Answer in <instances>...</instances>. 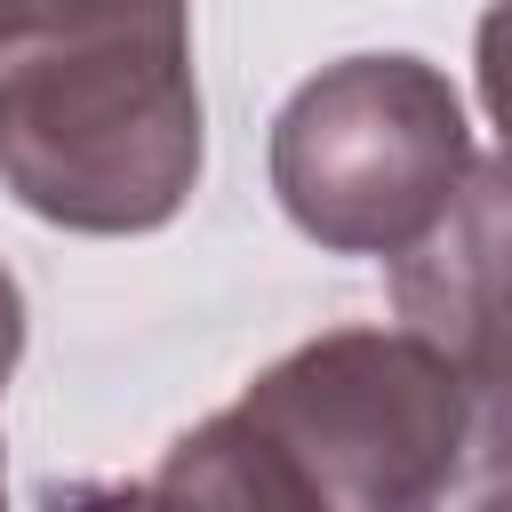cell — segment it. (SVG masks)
<instances>
[{"label": "cell", "instance_id": "7", "mask_svg": "<svg viewBox=\"0 0 512 512\" xmlns=\"http://www.w3.org/2000/svg\"><path fill=\"white\" fill-rule=\"evenodd\" d=\"M40 512H168V496L152 480H72V488H48Z\"/></svg>", "mask_w": 512, "mask_h": 512}, {"label": "cell", "instance_id": "6", "mask_svg": "<svg viewBox=\"0 0 512 512\" xmlns=\"http://www.w3.org/2000/svg\"><path fill=\"white\" fill-rule=\"evenodd\" d=\"M480 104H488V120L504 128V168H512V0H496L488 16H480Z\"/></svg>", "mask_w": 512, "mask_h": 512}, {"label": "cell", "instance_id": "1", "mask_svg": "<svg viewBox=\"0 0 512 512\" xmlns=\"http://www.w3.org/2000/svg\"><path fill=\"white\" fill-rule=\"evenodd\" d=\"M0 184L64 232H160L200 184L192 0H0Z\"/></svg>", "mask_w": 512, "mask_h": 512}, {"label": "cell", "instance_id": "5", "mask_svg": "<svg viewBox=\"0 0 512 512\" xmlns=\"http://www.w3.org/2000/svg\"><path fill=\"white\" fill-rule=\"evenodd\" d=\"M416 512H512V448L472 432L464 456L448 464V480H440Z\"/></svg>", "mask_w": 512, "mask_h": 512}, {"label": "cell", "instance_id": "4", "mask_svg": "<svg viewBox=\"0 0 512 512\" xmlns=\"http://www.w3.org/2000/svg\"><path fill=\"white\" fill-rule=\"evenodd\" d=\"M400 320L456 368L472 432L512 448V168L480 160L448 216L392 256Z\"/></svg>", "mask_w": 512, "mask_h": 512}, {"label": "cell", "instance_id": "3", "mask_svg": "<svg viewBox=\"0 0 512 512\" xmlns=\"http://www.w3.org/2000/svg\"><path fill=\"white\" fill-rule=\"evenodd\" d=\"M472 176V128L424 56H344L272 120V192L336 256H408Z\"/></svg>", "mask_w": 512, "mask_h": 512}, {"label": "cell", "instance_id": "2", "mask_svg": "<svg viewBox=\"0 0 512 512\" xmlns=\"http://www.w3.org/2000/svg\"><path fill=\"white\" fill-rule=\"evenodd\" d=\"M464 440L472 400L416 328H328L192 424L152 488L168 512H416Z\"/></svg>", "mask_w": 512, "mask_h": 512}, {"label": "cell", "instance_id": "8", "mask_svg": "<svg viewBox=\"0 0 512 512\" xmlns=\"http://www.w3.org/2000/svg\"><path fill=\"white\" fill-rule=\"evenodd\" d=\"M0 512H8V488H0Z\"/></svg>", "mask_w": 512, "mask_h": 512}]
</instances>
